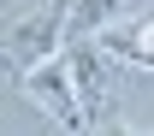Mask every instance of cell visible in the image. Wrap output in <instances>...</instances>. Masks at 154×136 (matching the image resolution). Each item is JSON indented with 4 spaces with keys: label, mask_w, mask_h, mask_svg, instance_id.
Wrapping results in <instances>:
<instances>
[{
    "label": "cell",
    "mask_w": 154,
    "mask_h": 136,
    "mask_svg": "<svg viewBox=\"0 0 154 136\" xmlns=\"http://www.w3.org/2000/svg\"><path fill=\"white\" fill-rule=\"evenodd\" d=\"M65 12H71V0H48V6L18 12V18L6 24V71H12V77H30L42 59L59 53V41H65Z\"/></svg>",
    "instance_id": "cell-1"
},
{
    "label": "cell",
    "mask_w": 154,
    "mask_h": 136,
    "mask_svg": "<svg viewBox=\"0 0 154 136\" xmlns=\"http://www.w3.org/2000/svg\"><path fill=\"white\" fill-rule=\"evenodd\" d=\"M24 89H30L65 130H89V113H83V95H77V77H71V59H59V53L42 59L36 71L24 77Z\"/></svg>",
    "instance_id": "cell-2"
},
{
    "label": "cell",
    "mask_w": 154,
    "mask_h": 136,
    "mask_svg": "<svg viewBox=\"0 0 154 136\" xmlns=\"http://www.w3.org/2000/svg\"><path fill=\"white\" fill-rule=\"evenodd\" d=\"M65 59H71V77H77V95H83L89 124H101V118H107V71H101V47H95V36H77L71 47H65Z\"/></svg>",
    "instance_id": "cell-3"
},
{
    "label": "cell",
    "mask_w": 154,
    "mask_h": 136,
    "mask_svg": "<svg viewBox=\"0 0 154 136\" xmlns=\"http://www.w3.org/2000/svg\"><path fill=\"white\" fill-rule=\"evenodd\" d=\"M101 47H107L113 59H131V65H148V71H154V18L125 24V30H107Z\"/></svg>",
    "instance_id": "cell-4"
}]
</instances>
